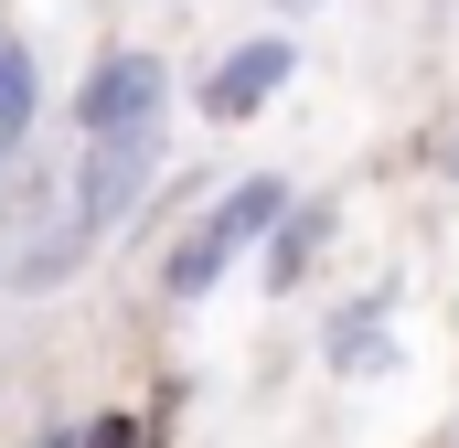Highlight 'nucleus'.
I'll return each mask as SVG.
<instances>
[{
  "instance_id": "f257e3e1",
  "label": "nucleus",
  "mask_w": 459,
  "mask_h": 448,
  "mask_svg": "<svg viewBox=\"0 0 459 448\" xmlns=\"http://www.w3.org/2000/svg\"><path fill=\"white\" fill-rule=\"evenodd\" d=\"M278 214H289V182H278V171H246V182H225L204 214L182 224V246H171L160 289H171V299H204V289L225 278L246 246H267V235H278Z\"/></svg>"
},
{
  "instance_id": "f03ea898",
  "label": "nucleus",
  "mask_w": 459,
  "mask_h": 448,
  "mask_svg": "<svg viewBox=\"0 0 459 448\" xmlns=\"http://www.w3.org/2000/svg\"><path fill=\"white\" fill-rule=\"evenodd\" d=\"M160 108H171V65L160 54H108L86 75V97H75V128H86V150L97 139H150Z\"/></svg>"
},
{
  "instance_id": "7ed1b4c3",
  "label": "nucleus",
  "mask_w": 459,
  "mask_h": 448,
  "mask_svg": "<svg viewBox=\"0 0 459 448\" xmlns=\"http://www.w3.org/2000/svg\"><path fill=\"white\" fill-rule=\"evenodd\" d=\"M289 75H299V43H289V32H256V43H225V54L204 65V86H193V97H204L214 128H246V117L267 108Z\"/></svg>"
},
{
  "instance_id": "20e7f679",
  "label": "nucleus",
  "mask_w": 459,
  "mask_h": 448,
  "mask_svg": "<svg viewBox=\"0 0 459 448\" xmlns=\"http://www.w3.org/2000/svg\"><path fill=\"white\" fill-rule=\"evenodd\" d=\"M321 352H332L342 374H374V363L395 352V289H363L352 310H332V332H321Z\"/></svg>"
},
{
  "instance_id": "39448f33",
  "label": "nucleus",
  "mask_w": 459,
  "mask_h": 448,
  "mask_svg": "<svg viewBox=\"0 0 459 448\" xmlns=\"http://www.w3.org/2000/svg\"><path fill=\"white\" fill-rule=\"evenodd\" d=\"M32 117H43V75H32V43H0V160H22Z\"/></svg>"
},
{
  "instance_id": "423d86ee",
  "label": "nucleus",
  "mask_w": 459,
  "mask_h": 448,
  "mask_svg": "<svg viewBox=\"0 0 459 448\" xmlns=\"http://www.w3.org/2000/svg\"><path fill=\"white\" fill-rule=\"evenodd\" d=\"M332 246V203H289L278 235H267V289H299V267Z\"/></svg>"
},
{
  "instance_id": "0eeeda50",
  "label": "nucleus",
  "mask_w": 459,
  "mask_h": 448,
  "mask_svg": "<svg viewBox=\"0 0 459 448\" xmlns=\"http://www.w3.org/2000/svg\"><path fill=\"white\" fill-rule=\"evenodd\" d=\"M75 448H150V427H139V417H97Z\"/></svg>"
},
{
  "instance_id": "6e6552de",
  "label": "nucleus",
  "mask_w": 459,
  "mask_h": 448,
  "mask_svg": "<svg viewBox=\"0 0 459 448\" xmlns=\"http://www.w3.org/2000/svg\"><path fill=\"white\" fill-rule=\"evenodd\" d=\"M278 11H310V0H278Z\"/></svg>"
},
{
  "instance_id": "1a4fd4ad",
  "label": "nucleus",
  "mask_w": 459,
  "mask_h": 448,
  "mask_svg": "<svg viewBox=\"0 0 459 448\" xmlns=\"http://www.w3.org/2000/svg\"><path fill=\"white\" fill-rule=\"evenodd\" d=\"M43 448H75V438H43Z\"/></svg>"
}]
</instances>
